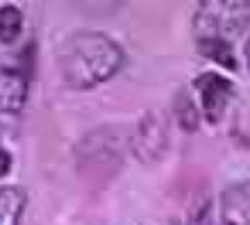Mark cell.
<instances>
[{
  "mask_svg": "<svg viewBox=\"0 0 250 225\" xmlns=\"http://www.w3.org/2000/svg\"><path fill=\"white\" fill-rule=\"evenodd\" d=\"M221 216L225 225H250V180L225 189L221 198Z\"/></svg>",
  "mask_w": 250,
  "mask_h": 225,
  "instance_id": "obj_4",
  "label": "cell"
},
{
  "mask_svg": "<svg viewBox=\"0 0 250 225\" xmlns=\"http://www.w3.org/2000/svg\"><path fill=\"white\" fill-rule=\"evenodd\" d=\"M23 205H25V193L19 186H2L0 189V225H19Z\"/></svg>",
  "mask_w": 250,
  "mask_h": 225,
  "instance_id": "obj_7",
  "label": "cell"
},
{
  "mask_svg": "<svg viewBox=\"0 0 250 225\" xmlns=\"http://www.w3.org/2000/svg\"><path fill=\"white\" fill-rule=\"evenodd\" d=\"M25 78L16 71L0 73V112H19L25 102Z\"/></svg>",
  "mask_w": 250,
  "mask_h": 225,
  "instance_id": "obj_6",
  "label": "cell"
},
{
  "mask_svg": "<svg viewBox=\"0 0 250 225\" xmlns=\"http://www.w3.org/2000/svg\"><path fill=\"white\" fill-rule=\"evenodd\" d=\"M123 64V50L105 34H75L62 53V75L73 89H91L112 78Z\"/></svg>",
  "mask_w": 250,
  "mask_h": 225,
  "instance_id": "obj_1",
  "label": "cell"
},
{
  "mask_svg": "<svg viewBox=\"0 0 250 225\" xmlns=\"http://www.w3.org/2000/svg\"><path fill=\"white\" fill-rule=\"evenodd\" d=\"M246 57H248V66H250V41H248V46H246Z\"/></svg>",
  "mask_w": 250,
  "mask_h": 225,
  "instance_id": "obj_12",
  "label": "cell"
},
{
  "mask_svg": "<svg viewBox=\"0 0 250 225\" xmlns=\"http://www.w3.org/2000/svg\"><path fill=\"white\" fill-rule=\"evenodd\" d=\"M193 86L198 89V96H200V107H203V114L207 123H218L223 119V112L228 102H230L232 93V82L228 78L218 73H205L200 78H196Z\"/></svg>",
  "mask_w": 250,
  "mask_h": 225,
  "instance_id": "obj_3",
  "label": "cell"
},
{
  "mask_svg": "<svg viewBox=\"0 0 250 225\" xmlns=\"http://www.w3.org/2000/svg\"><path fill=\"white\" fill-rule=\"evenodd\" d=\"M9 164H12L9 155H7L5 150H0V178H2V175H5V173L9 171Z\"/></svg>",
  "mask_w": 250,
  "mask_h": 225,
  "instance_id": "obj_11",
  "label": "cell"
},
{
  "mask_svg": "<svg viewBox=\"0 0 250 225\" xmlns=\"http://www.w3.org/2000/svg\"><path fill=\"white\" fill-rule=\"evenodd\" d=\"M250 25V2L246 0H211L203 2L196 14L193 27L200 39L230 41ZM232 43V41H230Z\"/></svg>",
  "mask_w": 250,
  "mask_h": 225,
  "instance_id": "obj_2",
  "label": "cell"
},
{
  "mask_svg": "<svg viewBox=\"0 0 250 225\" xmlns=\"http://www.w3.org/2000/svg\"><path fill=\"white\" fill-rule=\"evenodd\" d=\"M198 50L207 57V60L216 61L218 66L223 68H234L237 66V60H234V53H232V43L223 39H200L198 41Z\"/></svg>",
  "mask_w": 250,
  "mask_h": 225,
  "instance_id": "obj_8",
  "label": "cell"
},
{
  "mask_svg": "<svg viewBox=\"0 0 250 225\" xmlns=\"http://www.w3.org/2000/svg\"><path fill=\"white\" fill-rule=\"evenodd\" d=\"M134 152L139 159H155L162 155L166 146V127H164V119L159 121L157 116H148L141 121V125L137 130L134 137Z\"/></svg>",
  "mask_w": 250,
  "mask_h": 225,
  "instance_id": "obj_5",
  "label": "cell"
},
{
  "mask_svg": "<svg viewBox=\"0 0 250 225\" xmlns=\"http://www.w3.org/2000/svg\"><path fill=\"white\" fill-rule=\"evenodd\" d=\"M178 116H180V123H182L185 130L191 132V130L198 127V112H196V107H193L191 100L185 98V107H178Z\"/></svg>",
  "mask_w": 250,
  "mask_h": 225,
  "instance_id": "obj_10",
  "label": "cell"
},
{
  "mask_svg": "<svg viewBox=\"0 0 250 225\" xmlns=\"http://www.w3.org/2000/svg\"><path fill=\"white\" fill-rule=\"evenodd\" d=\"M21 23H23V19H21V12L16 7H2L0 9V41L9 43V41L16 39L21 32Z\"/></svg>",
  "mask_w": 250,
  "mask_h": 225,
  "instance_id": "obj_9",
  "label": "cell"
}]
</instances>
